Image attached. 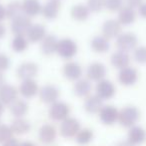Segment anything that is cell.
<instances>
[{
	"label": "cell",
	"instance_id": "6da1fadb",
	"mask_svg": "<svg viewBox=\"0 0 146 146\" xmlns=\"http://www.w3.org/2000/svg\"><path fill=\"white\" fill-rule=\"evenodd\" d=\"M140 118V111L133 105H127L119 110L118 122L125 128H131L136 125Z\"/></svg>",
	"mask_w": 146,
	"mask_h": 146
},
{
	"label": "cell",
	"instance_id": "7a4b0ae2",
	"mask_svg": "<svg viewBox=\"0 0 146 146\" xmlns=\"http://www.w3.org/2000/svg\"><path fill=\"white\" fill-rule=\"evenodd\" d=\"M80 129H81L80 122L76 118L69 116L68 118L60 122L59 133L62 137L66 139H71V138H75Z\"/></svg>",
	"mask_w": 146,
	"mask_h": 146
},
{
	"label": "cell",
	"instance_id": "3957f363",
	"mask_svg": "<svg viewBox=\"0 0 146 146\" xmlns=\"http://www.w3.org/2000/svg\"><path fill=\"white\" fill-rule=\"evenodd\" d=\"M77 49V44L75 43V41L70 38H64L58 41L56 52L61 58L71 59L76 55Z\"/></svg>",
	"mask_w": 146,
	"mask_h": 146
},
{
	"label": "cell",
	"instance_id": "277c9868",
	"mask_svg": "<svg viewBox=\"0 0 146 146\" xmlns=\"http://www.w3.org/2000/svg\"><path fill=\"white\" fill-rule=\"evenodd\" d=\"M70 114V107L67 103L63 101H56L51 104L49 109V117L54 121L62 122L66 118L69 117Z\"/></svg>",
	"mask_w": 146,
	"mask_h": 146
},
{
	"label": "cell",
	"instance_id": "5b68a950",
	"mask_svg": "<svg viewBox=\"0 0 146 146\" xmlns=\"http://www.w3.org/2000/svg\"><path fill=\"white\" fill-rule=\"evenodd\" d=\"M137 36L131 32L121 33L116 39V46L118 47V50L125 51V52L135 49L137 47Z\"/></svg>",
	"mask_w": 146,
	"mask_h": 146
},
{
	"label": "cell",
	"instance_id": "8992f818",
	"mask_svg": "<svg viewBox=\"0 0 146 146\" xmlns=\"http://www.w3.org/2000/svg\"><path fill=\"white\" fill-rule=\"evenodd\" d=\"M31 25H32V22H31L30 17L22 13V14L18 15L17 17L12 19L11 31L15 35H24L29 30Z\"/></svg>",
	"mask_w": 146,
	"mask_h": 146
},
{
	"label": "cell",
	"instance_id": "52a82bcc",
	"mask_svg": "<svg viewBox=\"0 0 146 146\" xmlns=\"http://www.w3.org/2000/svg\"><path fill=\"white\" fill-rule=\"evenodd\" d=\"M57 138V129L52 124H44L39 128L38 139L44 145H50Z\"/></svg>",
	"mask_w": 146,
	"mask_h": 146
},
{
	"label": "cell",
	"instance_id": "ba28073f",
	"mask_svg": "<svg viewBox=\"0 0 146 146\" xmlns=\"http://www.w3.org/2000/svg\"><path fill=\"white\" fill-rule=\"evenodd\" d=\"M60 92L59 89L55 85L52 84H47L39 90V97L42 102L46 104H53L56 101H58Z\"/></svg>",
	"mask_w": 146,
	"mask_h": 146
},
{
	"label": "cell",
	"instance_id": "9c48e42d",
	"mask_svg": "<svg viewBox=\"0 0 146 146\" xmlns=\"http://www.w3.org/2000/svg\"><path fill=\"white\" fill-rule=\"evenodd\" d=\"M99 119L105 125H113L118 121L119 110L113 105H104L100 110Z\"/></svg>",
	"mask_w": 146,
	"mask_h": 146
},
{
	"label": "cell",
	"instance_id": "30bf717a",
	"mask_svg": "<svg viewBox=\"0 0 146 146\" xmlns=\"http://www.w3.org/2000/svg\"><path fill=\"white\" fill-rule=\"evenodd\" d=\"M138 72L133 67L127 66L118 73V81L123 86H132L137 82Z\"/></svg>",
	"mask_w": 146,
	"mask_h": 146
},
{
	"label": "cell",
	"instance_id": "8fae6325",
	"mask_svg": "<svg viewBox=\"0 0 146 146\" xmlns=\"http://www.w3.org/2000/svg\"><path fill=\"white\" fill-rule=\"evenodd\" d=\"M115 86L111 81L103 79L99 81L96 85V94L102 100H109L115 95Z\"/></svg>",
	"mask_w": 146,
	"mask_h": 146
},
{
	"label": "cell",
	"instance_id": "7c38bea8",
	"mask_svg": "<svg viewBox=\"0 0 146 146\" xmlns=\"http://www.w3.org/2000/svg\"><path fill=\"white\" fill-rule=\"evenodd\" d=\"M38 66L34 62H24L20 64L17 68V76L22 81L28 79H33L37 75Z\"/></svg>",
	"mask_w": 146,
	"mask_h": 146
},
{
	"label": "cell",
	"instance_id": "4fadbf2b",
	"mask_svg": "<svg viewBox=\"0 0 146 146\" xmlns=\"http://www.w3.org/2000/svg\"><path fill=\"white\" fill-rule=\"evenodd\" d=\"M102 34L104 37L109 39L117 38L121 34V24L118 20L109 19L105 21L102 26Z\"/></svg>",
	"mask_w": 146,
	"mask_h": 146
},
{
	"label": "cell",
	"instance_id": "5bb4252c",
	"mask_svg": "<svg viewBox=\"0 0 146 146\" xmlns=\"http://www.w3.org/2000/svg\"><path fill=\"white\" fill-rule=\"evenodd\" d=\"M106 67L100 62H93L87 68V78L91 81H101L105 79Z\"/></svg>",
	"mask_w": 146,
	"mask_h": 146
},
{
	"label": "cell",
	"instance_id": "9a60e30c",
	"mask_svg": "<svg viewBox=\"0 0 146 146\" xmlns=\"http://www.w3.org/2000/svg\"><path fill=\"white\" fill-rule=\"evenodd\" d=\"M63 75L71 81H77L81 78L82 67L77 62H67L63 66Z\"/></svg>",
	"mask_w": 146,
	"mask_h": 146
},
{
	"label": "cell",
	"instance_id": "2e32d148",
	"mask_svg": "<svg viewBox=\"0 0 146 146\" xmlns=\"http://www.w3.org/2000/svg\"><path fill=\"white\" fill-rule=\"evenodd\" d=\"M18 91L10 84H3L0 87V101L4 105H10L17 99Z\"/></svg>",
	"mask_w": 146,
	"mask_h": 146
},
{
	"label": "cell",
	"instance_id": "e0dca14e",
	"mask_svg": "<svg viewBox=\"0 0 146 146\" xmlns=\"http://www.w3.org/2000/svg\"><path fill=\"white\" fill-rule=\"evenodd\" d=\"M103 106V100L97 94L87 96L84 101V109L89 114L99 113Z\"/></svg>",
	"mask_w": 146,
	"mask_h": 146
},
{
	"label": "cell",
	"instance_id": "ac0fdd59",
	"mask_svg": "<svg viewBox=\"0 0 146 146\" xmlns=\"http://www.w3.org/2000/svg\"><path fill=\"white\" fill-rule=\"evenodd\" d=\"M61 3L59 0H49L42 6L41 14L46 19H54L58 16L59 11H60Z\"/></svg>",
	"mask_w": 146,
	"mask_h": 146
},
{
	"label": "cell",
	"instance_id": "d6986e66",
	"mask_svg": "<svg viewBox=\"0 0 146 146\" xmlns=\"http://www.w3.org/2000/svg\"><path fill=\"white\" fill-rule=\"evenodd\" d=\"M19 92L24 98H32L39 92L38 84L34 79L24 80L19 85Z\"/></svg>",
	"mask_w": 146,
	"mask_h": 146
},
{
	"label": "cell",
	"instance_id": "ffe728a7",
	"mask_svg": "<svg viewBox=\"0 0 146 146\" xmlns=\"http://www.w3.org/2000/svg\"><path fill=\"white\" fill-rule=\"evenodd\" d=\"M127 140L131 142L134 146L140 145L146 140V132L142 127L135 125L133 127L129 128L127 135Z\"/></svg>",
	"mask_w": 146,
	"mask_h": 146
},
{
	"label": "cell",
	"instance_id": "44dd1931",
	"mask_svg": "<svg viewBox=\"0 0 146 146\" xmlns=\"http://www.w3.org/2000/svg\"><path fill=\"white\" fill-rule=\"evenodd\" d=\"M28 41L36 43L42 41L46 36V28L42 24H32L26 33Z\"/></svg>",
	"mask_w": 146,
	"mask_h": 146
},
{
	"label": "cell",
	"instance_id": "7402d4cb",
	"mask_svg": "<svg viewBox=\"0 0 146 146\" xmlns=\"http://www.w3.org/2000/svg\"><path fill=\"white\" fill-rule=\"evenodd\" d=\"M110 61H111V64L113 65V67L121 70V69L129 66L130 56H129V54H128V52L118 50L112 54Z\"/></svg>",
	"mask_w": 146,
	"mask_h": 146
},
{
	"label": "cell",
	"instance_id": "603a6c76",
	"mask_svg": "<svg viewBox=\"0 0 146 146\" xmlns=\"http://www.w3.org/2000/svg\"><path fill=\"white\" fill-rule=\"evenodd\" d=\"M10 128L13 132V135H24L30 131L31 124L24 117L15 118L11 123Z\"/></svg>",
	"mask_w": 146,
	"mask_h": 146
},
{
	"label": "cell",
	"instance_id": "cb8c5ba5",
	"mask_svg": "<svg viewBox=\"0 0 146 146\" xmlns=\"http://www.w3.org/2000/svg\"><path fill=\"white\" fill-rule=\"evenodd\" d=\"M22 9L25 15L29 17H35L41 13L42 5L40 4L39 0H23Z\"/></svg>",
	"mask_w": 146,
	"mask_h": 146
},
{
	"label": "cell",
	"instance_id": "d4e9b609",
	"mask_svg": "<svg viewBox=\"0 0 146 146\" xmlns=\"http://www.w3.org/2000/svg\"><path fill=\"white\" fill-rule=\"evenodd\" d=\"M57 45H58V40L56 36H54L53 34H48L42 40L41 51L43 52V54L50 56L57 51Z\"/></svg>",
	"mask_w": 146,
	"mask_h": 146
},
{
	"label": "cell",
	"instance_id": "484cf974",
	"mask_svg": "<svg viewBox=\"0 0 146 146\" xmlns=\"http://www.w3.org/2000/svg\"><path fill=\"white\" fill-rule=\"evenodd\" d=\"M92 90V84L87 78H80L74 85V93L78 97H87Z\"/></svg>",
	"mask_w": 146,
	"mask_h": 146
},
{
	"label": "cell",
	"instance_id": "4316f807",
	"mask_svg": "<svg viewBox=\"0 0 146 146\" xmlns=\"http://www.w3.org/2000/svg\"><path fill=\"white\" fill-rule=\"evenodd\" d=\"M136 12L129 6H123L118 13V21L121 25H130L135 21Z\"/></svg>",
	"mask_w": 146,
	"mask_h": 146
},
{
	"label": "cell",
	"instance_id": "83f0119b",
	"mask_svg": "<svg viewBox=\"0 0 146 146\" xmlns=\"http://www.w3.org/2000/svg\"><path fill=\"white\" fill-rule=\"evenodd\" d=\"M91 49L96 53H105L109 50V40L103 35H99V36H95L91 40Z\"/></svg>",
	"mask_w": 146,
	"mask_h": 146
},
{
	"label": "cell",
	"instance_id": "f1b7e54d",
	"mask_svg": "<svg viewBox=\"0 0 146 146\" xmlns=\"http://www.w3.org/2000/svg\"><path fill=\"white\" fill-rule=\"evenodd\" d=\"M10 112L15 118H22L28 112V104L22 99H16L10 104Z\"/></svg>",
	"mask_w": 146,
	"mask_h": 146
},
{
	"label": "cell",
	"instance_id": "f546056e",
	"mask_svg": "<svg viewBox=\"0 0 146 146\" xmlns=\"http://www.w3.org/2000/svg\"><path fill=\"white\" fill-rule=\"evenodd\" d=\"M71 17L76 21H85L89 17L90 10L87 5L76 4L71 8Z\"/></svg>",
	"mask_w": 146,
	"mask_h": 146
},
{
	"label": "cell",
	"instance_id": "4dcf8cb0",
	"mask_svg": "<svg viewBox=\"0 0 146 146\" xmlns=\"http://www.w3.org/2000/svg\"><path fill=\"white\" fill-rule=\"evenodd\" d=\"M94 138V132L90 128H81L77 135L75 136V141L78 145L86 146L91 143Z\"/></svg>",
	"mask_w": 146,
	"mask_h": 146
},
{
	"label": "cell",
	"instance_id": "1f68e13d",
	"mask_svg": "<svg viewBox=\"0 0 146 146\" xmlns=\"http://www.w3.org/2000/svg\"><path fill=\"white\" fill-rule=\"evenodd\" d=\"M5 10H6V17L7 18L13 19L15 17H17L18 15L22 14L23 9H22V2L20 1H12L10 2L6 7H5Z\"/></svg>",
	"mask_w": 146,
	"mask_h": 146
},
{
	"label": "cell",
	"instance_id": "d6a6232c",
	"mask_svg": "<svg viewBox=\"0 0 146 146\" xmlns=\"http://www.w3.org/2000/svg\"><path fill=\"white\" fill-rule=\"evenodd\" d=\"M11 47H12V50L15 52H23L28 47V39L24 35H15L12 43H11Z\"/></svg>",
	"mask_w": 146,
	"mask_h": 146
},
{
	"label": "cell",
	"instance_id": "836d02e7",
	"mask_svg": "<svg viewBox=\"0 0 146 146\" xmlns=\"http://www.w3.org/2000/svg\"><path fill=\"white\" fill-rule=\"evenodd\" d=\"M134 60L140 64L146 63V47L145 46H137L134 49L133 52Z\"/></svg>",
	"mask_w": 146,
	"mask_h": 146
},
{
	"label": "cell",
	"instance_id": "e575fe53",
	"mask_svg": "<svg viewBox=\"0 0 146 146\" xmlns=\"http://www.w3.org/2000/svg\"><path fill=\"white\" fill-rule=\"evenodd\" d=\"M11 137H13V132L10 126L0 123V144H2L6 140L10 139Z\"/></svg>",
	"mask_w": 146,
	"mask_h": 146
},
{
	"label": "cell",
	"instance_id": "d590c367",
	"mask_svg": "<svg viewBox=\"0 0 146 146\" xmlns=\"http://www.w3.org/2000/svg\"><path fill=\"white\" fill-rule=\"evenodd\" d=\"M87 7L92 12H100L105 8V0H87Z\"/></svg>",
	"mask_w": 146,
	"mask_h": 146
},
{
	"label": "cell",
	"instance_id": "8d00e7d4",
	"mask_svg": "<svg viewBox=\"0 0 146 146\" xmlns=\"http://www.w3.org/2000/svg\"><path fill=\"white\" fill-rule=\"evenodd\" d=\"M123 7V0H105V8L109 11H119Z\"/></svg>",
	"mask_w": 146,
	"mask_h": 146
},
{
	"label": "cell",
	"instance_id": "74e56055",
	"mask_svg": "<svg viewBox=\"0 0 146 146\" xmlns=\"http://www.w3.org/2000/svg\"><path fill=\"white\" fill-rule=\"evenodd\" d=\"M10 67V59L4 53H0V72L7 70Z\"/></svg>",
	"mask_w": 146,
	"mask_h": 146
},
{
	"label": "cell",
	"instance_id": "f35d334b",
	"mask_svg": "<svg viewBox=\"0 0 146 146\" xmlns=\"http://www.w3.org/2000/svg\"><path fill=\"white\" fill-rule=\"evenodd\" d=\"M1 146H20V142L15 137H11L10 139L3 142V143L1 144Z\"/></svg>",
	"mask_w": 146,
	"mask_h": 146
},
{
	"label": "cell",
	"instance_id": "ab89813d",
	"mask_svg": "<svg viewBox=\"0 0 146 146\" xmlns=\"http://www.w3.org/2000/svg\"><path fill=\"white\" fill-rule=\"evenodd\" d=\"M126 3H127V6L134 9L138 8L143 3V0H126Z\"/></svg>",
	"mask_w": 146,
	"mask_h": 146
},
{
	"label": "cell",
	"instance_id": "60d3db41",
	"mask_svg": "<svg viewBox=\"0 0 146 146\" xmlns=\"http://www.w3.org/2000/svg\"><path fill=\"white\" fill-rule=\"evenodd\" d=\"M138 12H139V15L142 18L146 19V2H143L138 7Z\"/></svg>",
	"mask_w": 146,
	"mask_h": 146
},
{
	"label": "cell",
	"instance_id": "b9f144b4",
	"mask_svg": "<svg viewBox=\"0 0 146 146\" xmlns=\"http://www.w3.org/2000/svg\"><path fill=\"white\" fill-rule=\"evenodd\" d=\"M6 17V10H5V7L3 5L0 4V22L2 20H4V18Z\"/></svg>",
	"mask_w": 146,
	"mask_h": 146
},
{
	"label": "cell",
	"instance_id": "7bdbcfd3",
	"mask_svg": "<svg viewBox=\"0 0 146 146\" xmlns=\"http://www.w3.org/2000/svg\"><path fill=\"white\" fill-rule=\"evenodd\" d=\"M115 146H134L131 142H129L127 139L126 140H121V141L117 142Z\"/></svg>",
	"mask_w": 146,
	"mask_h": 146
},
{
	"label": "cell",
	"instance_id": "ee69618b",
	"mask_svg": "<svg viewBox=\"0 0 146 146\" xmlns=\"http://www.w3.org/2000/svg\"><path fill=\"white\" fill-rule=\"evenodd\" d=\"M5 33H6V28H5V26L2 24V23L0 22V39L4 37Z\"/></svg>",
	"mask_w": 146,
	"mask_h": 146
},
{
	"label": "cell",
	"instance_id": "f6af8a7d",
	"mask_svg": "<svg viewBox=\"0 0 146 146\" xmlns=\"http://www.w3.org/2000/svg\"><path fill=\"white\" fill-rule=\"evenodd\" d=\"M20 146H37V145L31 141H23L20 143Z\"/></svg>",
	"mask_w": 146,
	"mask_h": 146
},
{
	"label": "cell",
	"instance_id": "bcb514c9",
	"mask_svg": "<svg viewBox=\"0 0 146 146\" xmlns=\"http://www.w3.org/2000/svg\"><path fill=\"white\" fill-rule=\"evenodd\" d=\"M4 84V75L2 72H0V87Z\"/></svg>",
	"mask_w": 146,
	"mask_h": 146
},
{
	"label": "cell",
	"instance_id": "7dc6e473",
	"mask_svg": "<svg viewBox=\"0 0 146 146\" xmlns=\"http://www.w3.org/2000/svg\"><path fill=\"white\" fill-rule=\"evenodd\" d=\"M3 112H4V104H3L2 102L0 101V117L2 116Z\"/></svg>",
	"mask_w": 146,
	"mask_h": 146
}]
</instances>
